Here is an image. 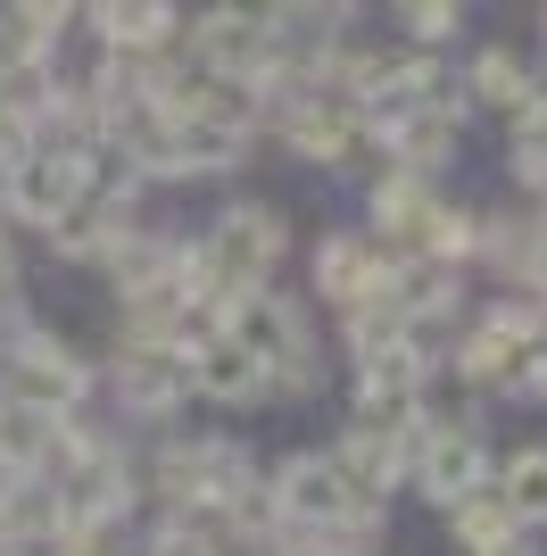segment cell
<instances>
[{"instance_id": "cell-1", "label": "cell", "mask_w": 547, "mask_h": 556, "mask_svg": "<svg viewBox=\"0 0 547 556\" xmlns=\"http://www.w3.org/2000/svg\"><path fill=\"white\" fill-rule=\"evenodd\" d=\"M216 341H232L266 382H316V341L298 332V316L274 291H241L216 307Z\"/></svg>"}, {"instance_id": "cell-2", "label": "cell", "mask_w": 547, "mask_h": 556, "mask_svg": "<svg viewBox=\"0 0 547 556\" xmlns=\"http://www.w3.org/2000/svg\"><path fill=\"white\" fill-rule=\"evenodd\" d=\"M274 250H282V216L274 208H232L225 225H216V241L200 250V300H241V291H257L274 266Z\"/></svg>"}, {"instance_id": "cell-3", "label": "cell", "mask_w": 547, "mask_h": 556, "mask_svg": "<svg viewBox=\"0 0 547 556\" xmlns=\"http://www.w3.org/2000/svg\"><path fill=\"white\" fill-rule=\"evenodd\" d=\"M274 507L298 515V523H316V532H365V523H382V507H365L357 490L341 482L332 457H291L274 473Z\"/></svg>"}, {"instance_id": "cell-4", "label": "cell", "mask_w": 547, "mask_h": 556, "mask_svg": "<svg viewBox=\"0 0 547 556\" xmlns=\"http://www.w3.org/2000/svg\"><path fill=\"white\" fill-rule=\"evenodd\" d=\"M75 191H84V159H67V150H34V159L9 175V208H17L25 225H59V216L75 208Z\"/></svg>"}, {"instance_id": "cell-5", "label": "cell", "mask_w": 547, "mask_h": 556, "mask_svg": "<svg viewBox=\"0 0 547 556\" xmlns=\"http://www.w3.org/2000/svg\"><path fill=\"white\" fill-rule=\"evenodd\" d=\"M84 391H91V374L75 366L59 341H42V332H34V341L17 349V399H25V407H42V416L67 424V407H75Z\"/></svg>"}, {"instance_id": "cell-6", "label": "cell", "mask_w": 547, "mask_h": 556, "mask_svg": "<svg viewBox=\"0 0 547 556\" xmlns=\"http://www.w3.org/2000/svg\"><path fill=\"white\" fill-rule=\"evenodd\" d=\"M191 42H200V59L216 67V84H250L257 59H266V25L241 17V9H207Z\"/></svg>"}, {"instance_id": "cell-7", "label": "cell", "mask_w": 547, "mask_h": 556, "mask_svg": "<svg viewBox=\"0 0 547 556\" xmlns=\"http://www.w3.org/2000/svg\"><path fill=\"white\" fill-rule=\"evenodd\" d=\"M423 490H432L440 507H465L481 482H489V457H481V441L473 432H440V441H423Z\"/></svg>"}, {"instance_id": "cell-8", "label": "cell", "mask_w": 547, "mask_h": 556, "mask_svg": "<svg viewBox=\"0 0 547 556\" xmlns=\"http://www.w3.org/2000/svg\"><path fill=\"white\" fill-rule=\"evenodd\" d=\"M116 382H125V399L133 407H175L182 391H191V349H125L116 357Z\"/></svg>"}, {"instance_id": "cell-9", "label": "cell", "mask_w": 547, "mask_h": 556, "mask_svg": "<svg viewBox=\"0 0 547 556\" xmlns=\"http://www.w3.org/2000/svg\"><path fill=\"white\" fill-rule=\"evenodd\" d=\"M50 448H59V416L25 407V399H0V473H42Z\"/></svg>"}, {"instance_id": "cell-10", "label": "cell", "mask_w": 547, "mask_h": 556, "mask_svg": "<svg viewBox=\"0 0 547 556\" xmlns=\"http://www.w3.org/2000/svg\"><path fill=\"white\" fill-rule=\"evenodd\" d=\"M109 275H116V291L125 300H158V291H175V275H182V250H166V241H116L109 250Z\"/></svg>"}, {"instance_id": "cell-11", "label": "cell", "mask_w": 547, "mask_h": 556, "mask_svg": "<svg viewBox=\"0 0 547 556\" xmlns=\"http://www.w3.org/2000/svg\"><path fill=\"white\" fill-rule=\"evenodd\" d=\"M191 391L225 399V407H241V399H266L274 382H266V374H257L232 341H207V349H191Z\"/></svg>"}, {"instance_id": "cell-12", "label": "cell", "mask_w": 547, "mask_h": 556, "mask_svg": "<svg viewBox=\"0 0 547 556\" xmlns=\"http://www.w3.org/2000/svg\"><path fill=\"white\" fill-rule=\"evenodd\" d=\"M50 241L67 257H91V250H116L125 241V200H100V191H75V208L50 225Z\"/></svg>"}, {"instance_id": "cell-13", "label": "cell", "mask_w": 547, "mask_h": 556, "mask_svg": "<svg viewBox=\"0 0 547 556\" xmlns=\"http://www.w3.org/2000/svg\"><path fill=\"white\" fill-rule=\"evenodd\" d=\"M316 282L332 291V300H373V282H382V266H373V241H357V232H332L316 250Z\"/></svg>"}, {"instance_id": "cell-14", "label": "cell", "mask_w": 547, "mask_h": 556, "mask_svg": "<svg viewBox=\"0 0 547 556\" xmlns=\"http://www.w3.org/2000/svg\"><path fill=\"white\" fill-rule=\"evenodd\" d=\"M100 34H109V50H125V59H150V50L166 42V25H175V9H158V0H116V9H100Z\"/></svg>"}, {"instance_id": "cell-15", "label": "cell", "mask_w": 547, "mask_h": 556, "mask_svg": "<svg viewBox=\"0 0 547 556\" xmlns=\"http://www.w3.org/2000/svg\"><path fill=\"white\" fill-rule=\"evenodd\" d=\"M514 532H523V523L506 515L498 490H473V498L456 507V540H465L473 556H506V548H514Z\"/></svg>"}, {"instance_id": "cell-16", "label": "cell", "mask_w": 547, "mask_h": 556, "mask_svg": "<svg viewBox=\"0 0 547 556\" xmlns=\"http://www.w3.org/2000/svg\"><path fill=\"white\" fill-rule=\"evenodd\" d=\"M291 150H298V159H348V150H357V116L307 100V109L291 116Z\"/></svg>"}, {"instance_id": "cell-17", "label": "cell", "mask_w": 547, "mask_h": 556, "mask_svg": "<svg viewBox=\"0 0 547 556\" xmlns=\"http://www.w3.org/2000/svg\"><path fill=\"white\" fill-rule=\"evenodd\" d=\"M415 391H423V357H415V341L365 357V399H373V407H415Z\"/></svg>"}, {"instance_id": "cell-18", "label": "cell", "mask_w": 547, "mask_h": 556, "mask_svg": "<svg viewBox=\"0 0 547 556\" xmlns=\"http://www.w3.org/2000/svg\"><path fill=\"white\" fill-rule=\"evenodd\" d=\"M531 67L514 59V50H481V67H473V100H498V109H514V116H531Z\"/></svg>"}, {"instance_id": "cell-19", "label": "cell", "mask_w": 547, "mask_h": 556, "mask_svg": "<svg viewBox=\"0 0 547 556\" xmlns=\"http://www.w3.org/2000/svg\"><path fill=\"white\" fill-rule=\"evenodd\" d=\"M506 515L514 523H547V448H523V457L506 465Z\"/></svg>"}, {"instance_id": "cell-20", "label": "cell", "mask_w": 547, "mask_h": 556, "mask_svg": "<svg viewBox=\"0 0 547 556\" xmlns=\"http://www.w3.org/2000/svg\"><path fill=\"white\" fill-rule=\"evenodd\" d=\"M390 150H398L407 166H448L456 125H448V116H407V125H390Z\"/></svg>"}, {"instance_id": "cell-21", "label": "cell", "mask_w": 547, "mask_h": 556, "mask_svg": "<svg viewBox=\"0 0 547 556\" xmlns=\"http://www.w3.org/2000/svg\"><path fill=\"white\" fill-rule=\"evenodd\" d=\"M432 208H440V200H423V184H382V200H373V216H382L390 232H423Z\"/></svg>"}, {"instance_id": "cell-22", "label": "cell", "mask_w": 547, "mask_h": 556, "mask_svg": "<svg viewBox=\"0 0 547 556\" xmlns=\"http://www.w3.org/2000/svg\"><path fill=\"white\" fill-rule=\"evenodd\" d=\"M67 17H75V9H59V0H50V9H9V34H17V50L34 59V50L59 42V25H67Z\"/></svg>"}, {"instance_id": "cell-23", "label": "cell", "mask_w": 547, "mask_h": 556, "mask_svg": "<svg viewBox=\"0 0 547 556\" xmlns=\"http://www.w3.org/2000/svg\"><path fill=\"white\" fill-rule=\"evenodd\" d=\"M25 159H34V109H9V100H0V175H17Z\"/></svg>"}, {"instance_id": "cell-24", "label": "cell", "mask_w": 547, "mask_h": 556, "mask_svg": "<svg viewBox=\"0 0 547 556\" xmlns=\"http://www.w3.org/2000/svg\"><path fill=\"white\" fill-rule=\"evenodd\" d=\"M398 17H407L415 42H448L456 25H465V9H456V0H415V9H398Z\"/></svg>"}, {"instance_id": "cell-25", "label": "cell", "mask_w": 547, "mask_h": 556, "mask_svg": "<svg viewBox=\"0 0 547 556\" xmlns=\"http://www.w3.org/2000/svg\"><path fill=\"white\" fill-rule=\"evenodd\" d=\"M423 232H432L440 257H448V250H473V241H481V225H473L465 208H432V225H423Z\"/></svg>"}, {"instance_id": "cell-26", "label": "cell", "mask_w": 547, "mask_h": 556, "mask_svg": "<svg viewBox=\"0 0 547 556\" xmlns=\"http://www.w3.org/2000/svg\"><path fill=\"white\" fill-rule=\"evenodd\" d=\"M59 556H116L109 523H59Z\"/></svg>"}, {"instance_id": "cell-27", "label": "cell", "mask_w": 547, "mask_h": 556, "mask_svg": "<svg viewBox=\"0 0 547 556\" xmlns=\"http://www.w3.org/2000/svg\"><path fill=\"white\" fill-rule=\"evenodd\" d=\"M150 556H216V548H207V532H200V523H166Z\"/></svg>"}, {"instance_id": "cell-28", "label": "cell", "mask_w": 547, "mask_h": 556, "mask_svg": "<svg viewBox=\"0 0 547 556\" xmlns=\"http://www.w3.org/2000/svg\"><path fill=\"white\" fill-rule=\"evenodd\" d=\"M25 341H34V332H25V316H17V307H9V300H0V357H17Z\"/></svg>"}, {"instance_id": "cell-29", "label": "cell", "mask_w": 547, "mask_h": 556, "mask_svg": "<svg viewBox=\"0 0 547 556\" xmlns=\"http://www.w3.org/2000/svg\"><path fill=\"white\" fill-rule=\"evenodd\" d=\"M25 67V50H17V34H9V9H0V84Z\"/></svg>"}, {"instance_id": "cell-30", "label": "cell", "mask_w": 547, "mask_h": 556, "mask_svg": "<svg viewBox=\"0 0 547 556\" xmlns=\"http://www.w3.org/2000/svg\"><path fill=\"white\" fill-rule=\"evenodd\" d=\"M274 556H348V548H341V540H282Z\"/></svg>"}, {"instance_id": "cell-31", "label": "cell", "mask_w": 547, "mask_h": 556, "mask_svg": "<svg viewBox=\"0 0 547 556\" xmlns=\"http://www.w3.org/2000/svg\"><path fill=\"white\" fill-rule=\"evenodd\" d=\"M9 282H17V257H9V241H0V300H9Z\"/></svg>"}, {"instance_id": "cell-32", "label": "cell", "mask_w": 547, "mask_h": 556, "mask_svg": "<svg viewBox=\"0 0 547 556\" xmlns=\"http://www.w3.org/2000/svg\"><path fill=\"white\" fill-rule=\"evenodd\" d=\"M0 556H17V548H9V540H0Z\"/></svg>"}]
</instances>
